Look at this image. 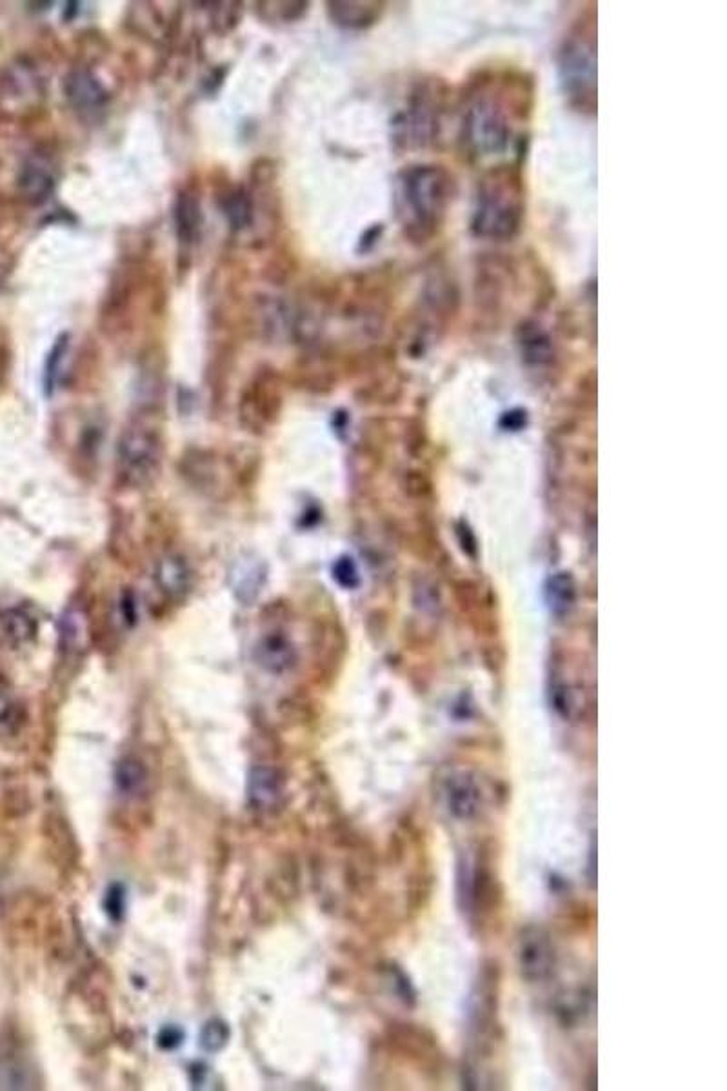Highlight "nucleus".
Wrapping results in <instances>:
<instances>
[{
  "mask_svg": "<svg viewBox=\"0 0 727 1091\" xmlns=\"http://www.w3.org/2000/svg\"><path fill=\"white\" fill-rule=\"evenodd\" d=\"M518 82L502 84L480 81L469 93L462 111L460 141L464 151L473 159H489L502 155L517 141V122H522L528 111L526 88L517 95H509Z\"/></svg>",
  "mask_w": 727,
  "mask_h": 1091,
  "instance_id": "nucleus-1",
  "label": "nucleus"
},
{
  "mask_svg": "<svg viewBox=\"0 0 727 1091\" xmlns=\"http://www.w3.org/2000/svg\"><path fill=\"white\" fill-rule=\"evenodd\" d=\"M457 182L439 164H411L395 179V215L404 237L413 244L435 239L448 219Z\"/></svg>",
  "mask_w": 727,
  "mask_h": 1091,
  "instance_id": "nucleus-2",
  "label": "nucleus"
},
{
  "mask_svg": "<svg viewBox=\"0 0 727 1091\" xmlns=\"http://www.w3.org/2000/svg\"><path fill=\"white\" fill-rule=\"evenodd\" d=\"M526 195L522 173L513 164L489 168L475 193L471 233L484 241L506 242L522 230Z\"/></svg>",
  "mask_w": 727,
  "mask_h": 1091,
  "instance_id": "nucleus-3",
  "label": "nucleus"
},
{
  "mask_svg": "<svg viewBox=\"0 0 727 1091\" xmlns=\"http://www.w3.org/2000/svg\"><path fill=\"white\" fill-rule=\"evenodd\" d=\"M558 70L569 104L593 115L597 110V41L595 19H582L569 31L558 51Z\"/></svg>",
  "mask_w": 727,
  "mask_h": 1091,
  "instance_id": "nucleus-4",
  "label": "nucleus"
},
{
  "mask_svg": "<svg viewBox=\"0 0 727 1091\" xmlns=\"http://www.w3.org/2000/svg\"><path fill=\"white\" fill-rule=\"evenodd\" d=\"M160 441L144 426L124 431L117 448V471L120 481L130 488L148 486L160 468Z\"/></svg>",
  "mask_w": 727,
  "mask_h": 1091,
  "instance_id": "nucleus-5",
  "label": "nucleus"
},
{
  "mask_svg": "<svg viewBox=\"0 0 727 1091\" xmlns=\"http://www.w3.org/2000/svg\"><path fill=\"white\" fill-rule=\"evenodd\" d=\"M439 90L424 84L411 95L409 106L393 121L395 139L406 148H426L435 141L440 128Z\"/></svg>",
  "mask_w": 727,
  "mask_h": 1091,
  "instance_id": "nucleus-6",
  "label": "nucleus"
},
{
  "mask_svg": "<svg viewBox=\"0 0 727 1091\" xmlns=\"http://www.w3.org/2000/svg\"><path fill=\"white\" fill-rule=\"evenodd\" d=\"M255 659L260 668L271 675H286L297 664V650L286 635L269 633L257 644Z\"/></svg>",
  "mask_w": 727,
  "mask_h": 1091,
  "instance_id": "nucleus-7",
  "label": "nucleus"
},
{
  "mask_svg": "<svg viewBox=\"0 0 727 1091\" xmlns=\"http://www.w3.org/2000/svg\"><path fill=\"white\" fill-rule=\"evenodd\" d=\"M64 91L71 104L84 113L102 110V106L108 101V93L90 71L70 73L64 82Z\"/></svg>",
  "mask_w": 727,
  "mask_h": 1091,
  "instance_id": "nucleus-8",
  "label": "nucleus"
},
{
  "mask_svg": "<svg viewBox=\"0 0 727 1091\" xmlns=\"http://www.w3.org/2000/svg\"><path fill=\"white\" fill-rule=\"evenodd\" d=\"M517 341L522 359L529 366L542 368L553 361V341L548 331L544 330L538 322H522L518 326Z\"/></svg>",
  "mask_w": 727,
  "mask_h": 1091,
  "instance_id": "nucleus-9",
  "label": "nucleus"
},
{
  "mask_svg": "<svg viewBox=\"0 0 727 1091\" xmlns=\"http://www.w3.org/2000/svg\"><path fill=\"white\" fill-rule=\"evenodd\" d=\"M37 622L19 608H8L0 611V644L17 650L28 646L37 637Z\"/></svg>",
  "mask_w": 727,
  "mask_h": 1091,
  "instance_id": "nucleus-10",
  "label": "nucleus"
},
{
  "mask_svg": "<svg viewBox=\"0 0 727 1091\" xmlns=\"http://www.w3.org/2000/svg\"><path fill=\"white\" fill-rule=\"evenodd\" d=\"M19 188L24 199L33 206H40L48 201L55 188V179L50 168L46 166V162L40 159H30L26 162L20 170Z\"/></svg>",
  "mask_w": 727,
  "mask_h": 1091,
  "instance_id": "nucleus-11",
  "label": "nucleus"
},
{
  "mask_svg": "<svg viewBox=\"0 0 727 1091\" xmlns=\"http://www.w3.org/2000/svg\"><path fill=\"white\" fill-rule=\"evenodd\" d=\"M331 19L349 30H362L379 21L382 2H328Z\"/></svg>",
  "mask_w": 727,
  "mask_h": 1091,
  "instance_id": "nucleus-12",
  "label": "nucleus"
},
{
  "mask_svg": "<svg viewBox=\"0 0 727 1091\" xmlns=\"http://www.w3.org/2000/svg\"><path fill=\"white\" fill-rule=\"evenodd\" d=\"M155 581L164 595H168L171 599L182 597L186 591L190 590V566L180 555H173V553L166 555L157 562Z\"/></svg>",
  "mask_w": 727,
  "mask_h": 1091,
  "instance_id": "nucleus-13",
  "label": "nucleus"
},
{
  "mask_svg": "<svg viewBox=\"0 0 727 1091\" xmlns=\"http://www.w3.org/2000/svg\"><path fill=\"white\" fill-rule=\"evenodd\" d=\"M249 799L260 810L273 808L280 799V781L271 768H257L249 779Z\"/></svg>",
  "mask_w": 727,
  "mask_h": 1091,
  "instance_id": "nucleus-14",
  "label": "nucleus"
},
{
  "mask_svg": "<svg viewBox=\"0 0 727 1091\" xmlns=\"http://www.w3.org/2000/svg\"><path fill=\"white\" fill-rule=\"evenodd\" d=\"M449 810L459 817H469L477 811L479 804V790L468 777H453L448 784Z\"/></svg>",
  "mask_w": 727,
  "mask_h": 1091,
  "instance_id": "nucleus-15",
  "label": "nucleus"
},
{
  "mask_svg": "<svg viewBox=\"0 0 727 1091\" xmlns=\"http://www.w3.org/2000/svg\"><path fill=\"white\" fill-rule=\"evenodd\" d=\"M175 222L179 239L186 244L195 241L200 228V206L190 193H182L175 206Z\"/></svg>",
  "mask_w": 727,
  "mask_h": 1091,
  "instance_id": "nucleus-16",
  "label": "nucleus"
},
{
  "mask_svg": "<svg viewBox=\"0 0 727 1091\" xmlns=\"http://www.w3.org/2000/svg\"><path fill=\"white\" fill-rule=\"evenodd\" d=\"M222 210L233 230H244L251 222V202L244 191H233L222 204Z\"/></svg>",
  "mask_w": 727,
  "mask_h": 1091,
  "instance_id": "nucleus-17",
  "label": "nucleus"
},
{
  "mask_svg": "<svg viewBox=\"0 0 727 1091\" xmlns=\"http://www.w3.org/2000/svg\"><path fill=\"white\" fill-rule=\"evenodd\" d=\"M33 1084L31 1073L17 1061H0V1090H28Z\"/></svg>",
  "mask_w": 727,
  "mask_h": 1091,
  "instance_id": "nucleus-18",
  "label": "nucleus"
},
{
  "mask_svg": "<svg viewBox=\"0 0 727 1091\" xmlns=\"http://www.w3.org/2000/svg\"><path fill=\"white\" fill-rule=\"evenodd\" d=\"M66 351H68V335H60L57 342L53 344V350H51L48 362H46V381H44V384H46V393L48 395H51L57 388V384H59L60 366H62Z\"/></svg>",
  "mask_w": 727,
  "mask_h": 1091,
  "instance_id": "nucleus-19",
  "label": "nucleus"
},
{
  "mask_svg": "<svg viewBox=\"0 0 727 1091\" xmlns=\"http://www.w3.org/2000/svg\"><path fill=\"white\" fill-rule=\"evenodd\" d=\"M20 719L22 717H20L19 704L13 701L10 695L0 691V737L10 735L17 730Z\"/></svg>",
  "mask_w": 727,
  "mask_h": 1091,
  "instance_id": "nucleus-20",
  "label": "nucleus"
},
{
  "mask_svg": "<svg viewBox=\"0 0 727 1091\" xmlns=\"http://www.w3.org/2000/svg\"><path fill=\"white\" fill-rule=\"evenodd\" d=\"M144 779H146V773H144V768L140 766V762L128 759V761L120 764L119 771H117V781L122 786V790H139Z\"/></svg>",
  "mask_w": 727,
  "mask_h": 1091,
  "instance_id": "nucleus-21",
  "label": "nucleus"
},
{
  "mask_svg": "<svg viewBox=\"0 0 727 1091\" xmlns=\"http://www.w3.org/2000/svg\"><path fill=\"white\" fill-rule=\"evenodd\" d=\"M64 626H66V628L62 631V635L66 637L68 644H70V646H79L82 639H84V631H86V621H84V617H82L80 613H73V611H71V613H68L66 621H64Z\"/></svg>",
  "mask_w": 727,
  "mask_h": 1091,
  "instance_id": "nucleus-22",
  "label": "nucleus"
},
{
  "mask_svg": "<svg viewBox=\"0 0 727 1091\" xmlns=\"http://www.w3.org/2000/svg\"><path fill=\"white\" fill-rule=\"evenodd\" d=\"M228 1041V1030L220 1022H211L202 1033V1044L208 1050H219Z\"/></svg>",
  "mask_w": 727,
  "mask_h": 1091,
  "instance_id": "nucleus-23",
  "label": "nucleus"
},
{
  "mask_svg": "<svg viewBox=\"0 0 727 1091\" xmlns=\"http://www.w3.org/2000/svg\"><path fill=\"white\" fill-rule=\"evenodd\" d=\"M335 577H337L344 586H353V584L357 582V573H355V568H353V564H351L348 559L339 562V566L335 568Z\"/></svg>",
  "mask_w": 727,
  "mask_h": 1091,
  "instance_id": "nucleus-24",
  "label": "nucleus"
},
{
  "mask_svg": "<svg viewBox=\"0 0 727 1091\" xmlns=\"http://www.w3.org/2000/svg\"><path fill=\"white\" fill-rule=\"evenodd\" d=\"M180 1041H182V1033H180L179 1030H175V1028H166V1030L160 1033L159 1042L162 1046H166V1048H173V1046H177Z\"/></svg>",
  "mask_w": 727,
  "mask_h": 1091,
  "instance_id": "nucleus-25",
  "label": "nucleus"
},
{
  "mask_svg": "<svg viewBox=\"0 0 727 1091\" xmlns=\"http://www.w3.org/2000/svg\"><path fill=\"white\" fill-rule=\"evenodd\" d=\"M120 908H122V895H117V893H113V895H111L110 893L111 913H115V911H120Z\"/></svg>",
  "mask_w": 727,
  "mask_h": 1091,
  "instance_id": "nucleus-26",
  "label": "nucleus"
}]
</instances>
